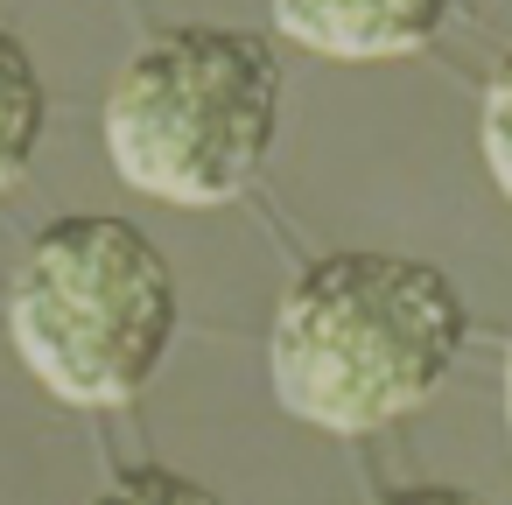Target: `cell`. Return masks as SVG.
<instances>
[{"label":"cell","instance_id":"1","mask_svg":"<svg viewBox=\"0 0 512 505\" xmlns=\"http://www.w3.org/2000/svg\"><path fill=\"white\" fill-rule=\"evenodd\" d=\"M470 309L456 281L407 253H330L274 309L267 372L295 421L372 435L414 414L456 365Z\"/></svg>","mask_w":512,"mask_h":505},{"label":"cell","instance_id":"2","mask_svg":"<svg viewBox=\"0 0 512 505\" xmlns=\"http://www.w3.org/2000/svg\"><path fill=\"white\" fill-rule=\"evenodd\" d=\"M281 134V57L253 29H162L106 92L113 169L162 204L211 211L253 190Z\"/></svg>","mask_w":512,"mask_h":505},{"label":"cell","instance_id":"3","mask_svg":"<svg viewBox=\"0 0 512 505\" xmlns=\"http://www.w3.org/2000/svg\"><path fill=\"white\" fill-rule=\"evenodd\" d=\"M8 337L64 407L134 400L176 344L169 253L106 211L43 225L8 281Z\"/></svg>","mask_w":512,"mask_h":505},{"label":"cell","instance_id":"4","mask_svg":"<svg viewBox=\"0 0 512 505\" xmlns=\"http://www.w3.org/2000/svg\"><path fill=\"white\" fill-rule=\"evenodd\" d=\"M456 0H274V29L330 64H386L428 50Z\"/></svg>","mask_w":512,"mask_h":505},{"label":"cell","instance_id":"5","mask_svg":"<svg viewBox=\"0 0 512 505\" xmlns=\"http://www.w3.org/2000/svg\"><path fill=\"white\" fill-rule=\"evenodd\" d=\"M43 127H50V92H43V71L29 57L22 36L0 29V190H15L43 148Z\"/></svg>","mask_w":512,"mask_h":505},{"label":"cell","instance_id":"6","mask_svg":"<svg viewBox=\"0 0 512 505\" xmlns=\"http://www.w3.org/2000/svg\"><path fill=\"white\" fill-rule=\"evenodd\" d=\"M92 505H218L211 484L183 477V470H162V463H141V470H120Z\"/></svg>","mask_w":512,"mask_h":505},{"label":"cell","instance_id":"7","mask_svg":"<svg viewBox=\"0 0 512 505\" xmlns=\"http://www.w3.org/2000/svg\"><path fill=\"white\" fill-rule=\"evenodd\" d=\"M477 141H484V169H491V183L512 197V50H505V64H498V71H491V85H484Z\"/></svg>","mask_w":512,"mask_h":505},{"label":"cell","instance_id":"8","mask_svg":"<svg viewBox=\"0 0 512 505\" xmlns=\"http://www.w3.org/2000/svg\"><path fill=\"white\" fill-rule=\"evenodd\" d=\"M379 505H484V498L456 491V484H407V491H386Z\"/></svg>","mask_w":512,"mask_h":505},{"label":"cell","instance_id":"9","mask_svg":"<svg viewBox=\"0 0 512 505\" xmlns=\"http://www.w3.org/2000/svg\"><path fill=\"white\" fill-rule=\"evenodd\" d=\"M505 435H512V344H505Z\"/></svg>","mask_w":512,"mask_h":505}]
</instances>
